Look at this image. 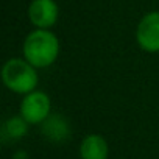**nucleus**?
Listing matches in <instances>:
<instances>
[{"instance_id":"obj_1","label":"nucleus","mask_w":159,"mask_h":159,"mask_svg":"<svg viewBox=\"0 0 159 159\" xmlns=\"http://www.w3.org/2000/svg\"><path fill=\"white\" fill-rule=\"evenodd\" d=\"M24 58L36 69L52 66L59 55V41L47 28H36L24 42Z\"/></svg>"},{"instance_id":"obj_2","label":"nucleus","mask_w":159,"mask_h":159,"mask_svg":"<svg viewBox=\"0 0 159 159\" xmlns=\"http://www.w3.org/2000/svg\"><path fill=\"white\" fill-rule=\"evenodd\" d=\"M2 80H3V84L10 91L24 95L33 92L39 81L36 67L30 64L27 59H19V58L8 59L3 64Z\"/></svg>"},{"instance_id":"obj_4","label":"nucleus","mask_w":159,"mask_h":159,"mask_svg":"<svg viewBox=\"0 0 159 159\" xmlns=\"http://www.w3.org/2000/svg\"><path fill=\"white\" fill-rule=\"evenodd\" d=\"M136 41L143 52H159V11L147 13L136 30Z\"/></svg>"},{"instance_id":"obj_3","label":"nucleus","mask_w":159,"mask_h":159,"mask_svg":"<svg viewBox=\"0 0 159 159\" xmlns=\"http://www.w3.org/2000/svg\"><path fill=\"white\" fill-rule=\"evenodd\" d=\"M50 97L42 91H33L25 94L24 100L20 102V116L30 125H38L50 116Z\"/></svg>"},{"instance_id":"obj_6","label":"nucleus","mask_w":159,"mask_h":159,"mask_svg":"<svg viewBox=\"0 0 159 159\" xmlns=\"http://www.w3.org/2000/svg\"><path fill=\"white\" fill-rule=\"evenodd\" d=\"M109 147L103 136L89 134L83 139L80 145V156L81 159H108Z\"/></svg>"},{"instance_id":"obj_9","label":"nucleus","mask_w":159,"mask_h":159,"mask_svg":"<svg viewBox=\"0 0 159 159\" xmlns=\"http://www.w3.org/2000/svg\"><path fill=\"white\" fill-rule=\"evenodd\" d=\"M14 159H27V153H24V151H19L17 154H16V157Z\"/></svg>"},{"instance_id":"obj_8","label":"nucleus","mask_w":159,"mask_h":159,"mask_svg":"<svg viewBox=\"0 0 159 159\" xmlns=\"http://www.w3.org/2000/svg\"><path fill=\"white\" fill-rule=\"evenodd\" d=\"M28 125L30 123L22 116L10 117L2 126V139H3V142L22 139L27 134V131H28Z\"/></svg>"},{"instance_id":"obj_7","label":"nucleus","mask_w":159,"mask_h":159,"mask_svg":"<svg viewBox=\"0 0 159 159\" xmlns=\"http://www.w3.org/2000/svg\"><path fill=\"white\" fill-rule=\"evenodd\" d=\"M42 134L52 140V142H64L69 139V134H70V126H69V122L61 117V116H48L44 122H42Z\"/></svg>"},{"instance_id":"obj_5","label":"nucleus","mask_w":159,"mask_h":159,"mask_svg":"<svg viewBox=\"0 0 159 159\" xmlns=\"http://www.w3.org/2000/svg\"><path fill=\"white\" fill-rule=\"evenodd\" d=\"M59 8L55 0H33L28 7L30 22L36 28H52L58 22Z\"/></svg>"}]
</instances>
